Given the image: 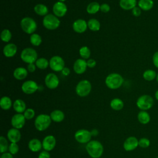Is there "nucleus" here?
Segmentation results:
<instances>
[{"label": "nucleus", "mask_w": 158, "mask_h": 158, "mask_svg": "<svg viewBox=\"0 0 158 158\" xmlns=\"http://www.w3.org/2000/svg\"><path fill=\"white\" fill-rule=\"evenodd\" d=\"M86 150L89 156L92 158H99L102 155L104 148L99 141L93 140L86 144Z\"/></svg>", "instance_id": "obj_1"}, {"label": "nucleus", "mask_w": 158, "mask_h": 158, "mask_svg": "<svg viewBox=\"0 0 158 158\" xmlns=\"http://www.w3.org/2000/svg\"><path fill=\"white\" fill-rule=\"evenodd\" d=\"M124 79L123 77L117 73H112L109 74L105 80V83L107 87L110 89H116L119 88L123 84Z\"/></svg>", "instance_id": "obj_2"}, {"label": "nucleus", "mask_w": 158, "mask_h": 158, "mask_svg": "<svg viewBox=\"0 0 158 158\" xmlns=\"http://www.w3.org/2000/svg\"><path fill=\"white\" fill-rule=\"evenodd\" d=\"M51 121L52 120L50 115L41 114L36 117L34 122L35 127L37 130L43 131L46 130L50 126Z\"/></svg>", "instance_id": "obj_3"}, {"label": "nucleus", "mask_w": 158, "mask_h": 158, "mask_svg": "<svg viewBox=\"0 0 158 158\" xmlns=\"http://www.w3.org/2000/svg\"><path fill=\"white\" fill-rule=\"evenodd\" d=\"M20 27L22 30L27 34H33L36 30L37 23L31 17H23L20 21Z\"/></svg>", "instance_id": "obj_4"}, {"label": "nucleus", "mask_w": 158, "mask_h": 158, "mask_svg": "<svg viewBox=\"0 0 158 158\" xmlns=\"http://www.w3.org/2000/svg\"><path fill=\"white\" fill-rule=\"evenodd\" d=\"M154 99L150 95L143 94L140 96L136 100V106L141 110H148L152 108L154 105Z\"/></svg>", "instance_id": "obj_5"}, {"label": "nucleus", "mask_w": 158, "mask_h": 158, "mask_svg": "<svg viewBox=\"0 0 158 158\" xmlns=\"http://www.w3.org/2000/svg\"><path fill=\"white\" fill-rule=\"evenodd\" d=\"M60 23L59 19L54 14H48L43 19V25L48 30H54L57 29Z\"/></svg>", "instance_id": "obj_6"}, {"label": "nucleus", "mask_w": 158, "mask_h": 158, "mask_svg": "<svg viewBox=\"0 0 158 158\" xmlns=\"http://www.w3.org/2000/svg\"><path fill=\"white\" fill-rule=\"evenodd\" d=\"M20 58L23 62L28 64L35 63L38 59V54L35 49L31 48H26L22 51Z\"/></svg>", "instance_id": "obj_7"}, {"label": "nucleus", "mask_w": 158, "mask_h": 158, "mask_svg": "<svg viewBox=\"0 0 158 158\" xmlns=\"http://www.w3.org/2000/svg\"><path fill=\"white\" fill-rule=\"evenodd\" d=\"M91 91V84L88 80H82L80 81L76 87L75 91L80 97L87 96Z\"/></svg>", "instance_id": "obj_8"}, {"label": "nucleus", "mask_w": 158, "mask_h": 158, "mask_svg": "<svg viewBox=\"0 0 158 158\" xmlns=\"http://www.w3.org/2000/svg\"><path fill=\"white\" fill-rule=\"evenodd\" d=\"M49 67L54 72H61L65 67L64 60L59 56H54L49 60Z\"/></svg>", "instance_id": "obj_9"}, {"label": "nucleus", "mask_w": 158, "mask_h": 158, "mask_svg": "<svg viewBox=\"0 0 158 158\" xmlns=\"http://www.w3.org/2000/svg\"><path fill=\"white\" fill-rule=\"evenodd\" d=\"M91 132L86 129H80L77 130L75 135L74 138L76 141L80 143H88L91 139Z\"/></svg>", "instance_id": "obj_10"}, {"label": "nucleus", "mask_w": 158, "mask_h": 158, "mask_svg": "<svg viewBox=\"0 0 158 158\" xmlns=\"http://www.w3.org/2000/svg\"><path fill=\"white\" fill-rule=\"evenodd\" d=\"M38 85L37 83L33 80H27L22 85V91L27 94H31L35 93L38 89Z\"/></svg>", "instance_id": "obj_11"}, {"label": "nucleus", "mask_w": 158, "mask_h": 158, "mask_svg": "<svg viewBox=\"0 0 158 158\" xmlns=\"http://www.w3.org/2000/svg\"><path fill=\"white\" fill-rule=\"evenodd\" d=\"M44 83L47 88L51 89H54L59 86V79L54 73H49L46 76Z\"/></svg>", "instance_id": "obj_12"}, {"label": "nucleus", "mask_w": 158, "mask_h": 158, "mask_svg": "<svg viewBox=\"0 0 158 158\" xmlns=\"http://www.w3.org/2000/svg\"><path fill=\"white\" fill-rule=\"evenodd\" d=\"M52 12L54 15L58 18L62 17L67 12V7L64 2L57 1L55 2L52 6Z\"/></svg>", "instance_id": "obj_13"}, {"label": "nucleus", "mask_w": 158, "mask_h": 158, "mask_svg": "<svg viewBox=\"0 0 158 158\" xmlns=\"http://www.w3.org/2000/svg\"><path fill=\"white\" fill-rule=\"evenodd\" d=\"M25 120L26 119L23 114L17 113L12 116L10 122L13 128L20 130L25 125Z\"/></svg>", "instance_id": "obj_14"}, {"label": "nucleus", "mask_w": 158, "mask_h": 158, "mask_svg": "<svg viewBox=\"0 0 158 158\" xmlns=\"http://www.w3.org/2000/svg\"><path fill=\"white\" fill-rule=\"evenodd\" d=\"M56 140L54 136L48 135L44 138L42 141L43 148L47 151H52L56 146Z\"/></svg>", "instance_id": "obj_15"}, {"label": "nucleus", "mask_w": 158, "mask_h": 158, "mask_svg": "<svg viewBox=\"0 0 158 158\" xmlns=\"http://www.w3.org/2000/svg\"><path fill=\"white\" fill-rule=\"evenodd\" d=\"M138 146V139L135 136H129L127 138L123 144V148L126 151H133Z\"/></svg>", "instance_id": "obj_16"}, {"label": "nucleus", "mask_w": 158, "mask_h": 158, "mask_svg": "<svg viewBox=\"0 0 158 158\" xmlns=\"http://www.w3.org/2000/svg\"><path fill=\"white\" fill-rule=\"evenodd\" d=\"M87 64L85 59L82 58L77 59L73 65V69L74 72L77 74H82L83 73L86 69H87Z\"/></svg>", "instance_id": "obj_17"}, {"label": "nucleus", "mask_w": 158, "mask_h": 158, "mask_svg": "<svg viewBox=\"0 0 158 158\" xmlns=\"http://www.w3.org/2000/svg\"><path fill=\"white\" fill-rule=\"evenodd\" d=\"M72 28L77 33H83L88 28L87 22L81 19H77L73 23Z\"/></svg>", "instance_id": "obj_18"}, {"label": "nucleus", "mask_w": 158, "mask_h": 158, "mask_svg": "<svg viewBox=\"0 0 158 158\" xmlns=\"http://www.w3.org/2000/svg\"><path fill=\"white\" fill-rule=\"evenodd\" d=\"M7 136L10 143H18L21 138V133L19 129L10 128L7 133Z\"/></svg>", "instance_id": "obj_19"}, {"label": "nucleus", "mask_w": 158, "mask_h": 158, "mask_svg": "<svg viewBox=\"0 0 158 158\" xmlns=\"http://www.w3.org/2000/svg\"><path fill=\"white\" fill-rule=\"evenodd\" d=\"M17 51V47L14 43H8L5 45L3 48L2 52L5 57H14Z\"/></svg>", "instance_id": "obj_20"}, {"label": "nucleus", "mask_w": 158, "mask_h": 158, "mask_svg": "<svg viewBox=\"0 0 158 158\" xmlns=\"http://www.w3.org/2000/svg\"><path fill=\"white\" fill-rule=\"evenodd\" d=\"M28 70L24 67H17L13 72L14 77L18 80H22L25 79L28 75Z\"/></svg>", "instance_id": "obj_21"}, {"label": "nucleus", "mask_w": 158, "mask_h": 158, "mask_svg": "<svg viewBox=\"0 0 158 158\" xmlns=\"http://www.w3.org/2000/svg\"><path fill=\"white\" fill-rule=\"evenodd\" d=\"M28 147L29 149L32 152H38L43 148L42 142L37 138H33L28 142Z\"/></svg>", "instance_id": "obj_22"}, {"label": "nucleus", "mask_w": 158, "mask_h": 158, "mask_svg": "<svg viewBox=\"0 0 158 158\" xmlns=\"http://www.w3.org/2000/svg\"><path fill=\"white\" fill-rule=\"evenodd\" d=\"M137 1L136 0H120L119 6L120 7L126 10H132L134 7L136 6Z\"/></svg>", "instance_id": "obj_23"}, {"label": "nucleus", "mask_w": 158, "mask_h": 158, "mask_svg": "<svg viewBox=\"0 0 158 158\" xmlns=\"http://www.w3.org/2000/svg\"><path fill=\"white\" fill-rule=\"evenodd\" d=\"M14 110L17 112L19 114H22L25 112L26 109V104L25 102L20 99H16L12 105Z\"/></svg>", "instance_id": "obj_24"}, {"label": "nucleus", "mask_w": 158, "mask_h": 158, "mask_svg": "<svg viewBox=\"0 0 158 158\" xmlns=\"http://www.w3.org/2000/svg\"><path fill=\"white\" fill-rule=\"evenodd\" d=\"M139 122L141 124H148L151 120V117L146 110H141L138 112L137 115Z\"/></svg>", "instance_id": "obj_25"}, {"label": "nucleus", "mask_w": 158, "mask_h": 158, "mask_svg": "<svg viewBox=\"0 0 158 158\" xmlns=\"http://www.w3.org/2000/svg\"><path fill=\"white\" fill-rule=\"evenodd\" d=\"M138 6L143 10L148 11L151 10L154 6L153 0H139Z\"/></svg>", "instance_id": "obj_26"}, {"label": "nucleus", "mask_w": 158, "mask_h": 158, "mask_svg": "<svg viewBox=\"0 0 158 158\" xmlns=\"http://www.w3.org/2000/svg\"><path fill=\"white\" fill-rule=\"evenodd\" d=\"M51 118L55 122H61L65 118L64 113L60 110H54L50 114Z\"/></svg>", "instance_id": "obj_27"}, {"label": "nucleus", "mask_w": 158, "mask_h": 158, "mask_svg": "<svg viewBox=\"0 0 158 158\" xmlns=\"http://www.w3.org/2000/svg\"><path fill=\"white\" fill-rule=\"evenodd\" d=\"M35 12L40 16H46L48 14V7L43 4H38L34 7Z\"/></svg>", "instance_id": "obj_28"}, {"label": "nucleus", "mask_w": 158, "mask_h": 158, "mask_svg": "<svg viewBox=\"0 0 158 158\" xmlns=\"http://www.w3.org/2000/svg\"><path fill=\"white\" fill-rule=\"evenodd\" d=\"M13 103L12 102L11 99L8 96H3L1 98L0 100V106L2 109L7 110L10 109L12 106Z\"/></svg>", "instance_id": "obj_29"}, {"label": "nucleus", "mask_w": 158, "mask_h": 158, "mask_svg": "<svg viewBox=\"0 0 158 158\" xmlns=\"http://www.w3.org/2000/svg\"><path fill=\"white\" fill-rule=\"evenodd\" d=\"M110 107L114 110H120L123 108V101L120 98H114L110 102Z\"/></svg>", "instance_id": "obj_30"}, {"label": "nucleus", "mask_w": 158, "mask_h": 158, "mask_svg": "<svg viewBox=\"0 0 158 158\" xmlns=\"http://www.w3.org/2000/svg\"><path fill=\"white\" fill-rule=\"evenodd\" d=\"M88 28L93 31H98L100 30L101 24L99 20L96 19H91L87 22Z\"/></svg>", "instance_id": "obj_31"}, {"label": "nucleus", "mask_w": 158, "mask_h": 158, "mask_svg": "<svg viewBox=\"0 0 158 158\" xmlns=\"http://www.w3.org/2000/svg\"><path fill=\"white\" fill-rule=\"evenodd\" d=\"M100 4L98 2H91L86 7V12L89 14H95L100 10Z\"/></svg>", "instance_id": "obj_32"}, {"label": "nucleus", "mask_w": 158, "mask_h": 158, "mask_svg": "<svg viewBox=\"0 0 158 158\" xmlns=\"http://www.w3.org/2000/svg\"><path fill=\"white\" fill-rule=\"evenodd\" d=\"M35 64L37 68L41 70L46 69L49 66V61L44 57L38 58Z\"/></svg>", "instance_id": "obj_33"}, {"label": "nucleus", "mask_w": 158, "mask_h": 158, "mask_svg": "<svg viewBox=\"0 0 158 158\" xmlns=\"http://www.w3.org/2000/svg\"><path fill=\"white\" fill-rule=\"evenodd\" d=\"M156 77H157L156 72L152 69H148L145 70L143 73V78L148 81H151L154 80L155 78H156Z\"/></svg>", "instance_id": "obj_34"}, {"label": "nucleus", "mask_w": 158, "mask_h": 158, "mask_svg": "<svg viewBox=\"0 0 158 158\" xmlns=\"http://www.w3.org/2000/svg\"><path fill=\"white\" fill-rule=\"evenodd\" d=\"M30 41L33 46H38L42 43V38L39 34L34 33L30 35Z\"/></svg>", "instance_id": "obj_35"}, {"label": "nucleus", "mask_w": 158, "mask_h": 158, "mask_svg": "<svg viewBox=\"0 0 158 158\" xmlns=\"http://www.w3.org/2000/svg\"><path fill=\"white\" fill-rule=\"evenodd\" d=\"M79 54L80 57L83 59H89L91 55V51L89 48L86 46H81L79 49Z\"/></svg>", "instance_id": "obj_36"}, {"label": "nucleus", "mask_w": 158, "mask_h": 158, "mask_svg": "<svg viewBox=\"0 0 158 158\" xmlns=\"http://www.w3.org/2000/svg\"><path fill=\"white\" fill-rule=\"evenodd\" d=\"M12 38V33L9 29H4L1 33V39L5 43H8Z\"/></svg>", "instance_id": "obj_37"}, {"label": "nucleus", "mask_w": 158, "mask_h": 158, "mask_svg": "<svg viewBox=\"0 0 158 158\" xmlns=\"http://www.w3.org/2000/svg\"><path fill=\"white\" fill-rule=\"evenodd\" d=\"M9 145L6 138L2 136L0 137V152L1 154L6 152L9 149Z\"/></svg>", "instance_id": "obj_38"}, {"label": "nucleus", "mask_w": 158, "mask_h": 158, "mask_svg": "<svg viewBox=\"0 0 158 158\" xmlns=\"http://www.w3.org/2000/svg\"><path fill=\"white\" fill-rule=\"evenodd\" d=\"M23 114L26 120H31L35 117V112L32 108H28L25 110Z\"/></svg>", "instance_id": "obj_39"}, {"label": "nucleus", "mask_w": 158, "mask_h": 158, "mask_svg": "<svg viewBox=\"0 0 158 158\" xmlns=\"http://www.w3.org/2000/svg\"><path fill=\"white\" fill-rule=\"evenodd\" d=\"M150 140L147 138H141L138 140V145L142 148H147L150 146Z\"/></svg>", "instance_id": "obj_40"}, {"label": "nucleus", "mask_w": 158, "mask_h": 158, "mask_svg": "<svg viewBox=\"0 0 158 158\" xmlns=\"http://www.w3.org/2000/svg\"><path fill=\"white\" fill-rule=\"evenodd\" d=\"M9 151L12 155L16 154L19 151V146L16 143H11L9 146Z\"/></svg>", "instance_id": "obj_41"}, {"label": "nucleus", "mask_w": 158, "mask_h": 158, "mask_svg": "<svg viewBox=\"0 0 158 158\" xmlns=\"http://www.w3.org/2000/svg\"><path fill=\"white\" fill-rule=\"evenodd\" d=\"M110 7L108 4L103 3L100 6V10L103 13H107L110 11Z\"/></svg>", "instance_id": "obj_42"}, {"label": "nucleus", "mask_w": 158, "mask_h": 158, "mask_svg": "<svg viewBox=\"0 0 158 158\" xmlns=\"http://www.w3.org/2000/svg\"><path fill=\"white\" fill-rule=\"evenodd\" d=\"M131 12L135 17H138L141 14V9L138 6H136L131 10Z\"/></svg>", "instance_id": "obj_43"}, {"label": "nucleus", "mask_w": 158, "mask_h": 158, "mask_svg": "<svg viewBox=\"0 0 158 158\" xmlns=\"http://www.w3.org/2000/svg\"><path fill=\"white\" fill-rule=\"evenodd\" d=\"M152 63L156 68H158V51L154 52L152 56Z\"/></svg>", "instance_id": "obj_44"}, {"label": "nucleus", "mask_w": 158, "mask_h": 158, "mask_svg": "<svg viewBox=\"0 0 158 158\" xmlns=\"http://www.w3.org/2000/svg\"><path fill=\"white\" fill-rule=\"evenodd\" d=\"M87 66L89 68H94L96 65V62L93 59H88V60L86 61Z\"/></svg>", "instance_id": "obj_45"}, {"label": "nucleus", "mask_w": 158, "mask_h": 158, "mask_svg": "<svg viewBox=\"0 0 158 158\" xmlns=\"http://www.w3.org/2000/svg\"><path fill=\"white\" fill-rule=\"evenodd\" d=\"M51 156L48 151L44 150L43 151H41L39 155L38 158H50Z\"/></svg>", "instance_id": "obj_46"}, {"label": "nucleus", "mask_w": 158, "mask_h": 158, "mask_svg": "<svg viewBox=\"0 0 158 158\" xmlns=\"http://www.w3.org/2000/svg\"><path fill=\"white\" fill-rule=\"evenodd\" d=\"M36 66L35 65V63H31V64H29L27 65V70L28 72L30 73H33L36 70Z\"/></svg>", "instance_id": "obj_47"}, {"label": "nucleus", "mask_w": 158, "mask_h": 158, "mask_svg": "<svg viewBox=\"0 0 158 158\" xmlns=\"http://www.w3.org/2000/svg\"><path fill=\"white\" fill-rule=\"evenodd\" d=\"M1 158H13V155L10 154L9 152H4L1 154Z\"/></svg>", "instance_id": "obj_48"}, {"label": "nucleus", "mask_w": 158, "mask_h": 158, "mask_svg": "<svg viewBox=\"0 0 158 158\" xmlns=\"http://www.w3.org/2000/svg\"><path fill=\"white\" fill-rule=\"evenodd\" d=\"M61 72H62V73L64 75V76H68L69 74H70V69L68 68V67H64L63 69H62V70L61 71Z\"/></svg>", "instance_id": "obj_49"}, {"label": "nucleus", "mask_w": 158, "mask_h": 158, "mask_svg": "<svg viewBox=\"0 0 158 158\" xmlns=\"http://www.w3.org/2000/svg\"><path fill=\"white\" fill-rule=\"evenodd\" d=\"M155 98H156V100H157L158 101V89L156 91V93H155Z\"/></svg>", "instance_id": "obj_50"}, {"label": "nucleus", "mask_w": 158, "mask_h": 158, "mask_svg": "<svg viewBox=\"0 0 158 158\" xmlns=\"http://www.w3.org/2000/svg\"><path fill=\"white\" fill-rule=\"evenodd\" d=\"M156 81H157V82L158 83V73L157 74V77H156Z\"/></svg>", "instance_id": "obj_51"}, {"label": "nucleus", "mask_w": 158, "mask_h": 158, "mask_svg": "<svg viewBox=\"0 0 158 158\" xmlns=\"http://www.w3.org/2000/svg\"><path fill=\"white\" fill-rule=\"evenodd\" d=\"M66 0H58V1H60V2H64Z\"/></svg>", "instance_id": "obj_52"}, {"label": "nucleus", "mask_w": 158, "mask_h": 158, "mask_svg": "<svg viewBox=\"0 0 158 158\" xmlns=\"http://www.w3.org/2000/svg\"><path fill=\"white\" fill-rule=\"evenodd\" d=\"M156 158H158V156H157V157H156Z\"/></svg>", "instance_id": "obj_53"}]
</instances>
